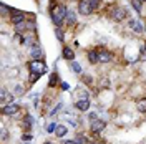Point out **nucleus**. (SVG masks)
Segmentation results:
<instances>
[{
    "label": "nucleus",
    "mask_w": 146,
    "mask_h": 144,
    "mask_svg": "<svg viewBox=\"0 0 146 144\" xmlns=\"http://www.w3.org/2000/svg\"><path fill=\"white\" fill-rule=\"evenodd\" d=\"M22 42H23V45L32 46L33 43H35V38H33V35H23V38H22Z\"/></svg>",
    "instance_id": "18"
},
{
    "label": "nucleus",
    "mask_w": 146,
    "mask_h": 144,
    "mask_svg": "<svg viewBox=\"0 0 146 144\" xmlns=\"http://www.w3.org/2000/svg\"><path fill=\"white\" fill-rule=\"evenodd\" d=\"M18 109H20L18 104L10 103V104H7V106H3V108H2V113H3L5 116H13V114H17V113H18Z\"/></svg>",
    "instance_id": "5"
},
{
    "label": "nucleus",
    "mask_w": 146,
    "mask_h": 144,
    "mask_svg": "<svg viewBox=\"0 0 146 144\" xmlns=\"http://www.w3.org/2000/svg\"><path fill=\"white\" fill-rule=\"evenodd\" d=\"M40 76H42V75H38V73H30V83H35Z\"/></svg>",
    "instance_id": "24"
},
{
    "label": "nucleus",
    "mask_w": 146,
    "mask_h": 144,
    "mask_svg": "<svg viewBox=\"0 0 146 144\" xmlns=\"http://www.w3.org/2000/svg\"><path fill=\"white\" fill-rule=\"evenodd\" d=\"M129 2H131V5H133V9L136 10L138 13H143V12H141V10H143V5H141L143 2H141V0H129Z\"/></svg>",
    "instance_id": "19"
},
{
    "label": "nucleus",
    "mask_w": 146,
    "mask_h": 144,
    "mask_svg": "<svg viewBox=\"0 0 146 144\" xmlns=\"http://www.w3.org/2000/svg\"><path fill=\"white\" fill-rule=\"evenodd\" d=\"M0 9H2V13H3V15H5V13H9V12H12V9H9L5 3H2V5H0Z\"/></svg>",
    "instance_id": "26"
},
{
    "label": "nucleus",
    "mask_w": 146,
    "mask_h": 144,
    "mask_svg": "<svg viewBox=\"0 0 146 144\" xmlns=\"http://www.w3.org/2000/svg\"><path fill=\"white\" fill-rule=\"evenodd\" d=\"M136 108L139 113H146V98H141L136 101Z\"/></svg>",
    "instance_id": "16"
},
{
    "label": "nucleus",
    "mask_w": 146,
    "mask_h": 144,
    "mask_svg": "<svg viewBox=\"0 0 146 144\" xmlns=\"http://www.w3.org/2000/svg\"><path fill=\"white\" fill-rule=\"evenodd\" d=\"M68 133V129H66V126H56V131H55V134H56V137H63L65 134Z\"/></svg>",
    "instance_id": "20"
},
{
    "label": "nucleus",
    "mask_w": 146,
    "mask_h": 144,
    "mask_svg": "<svg viewBox=\"0 0 146 144\" xmlns=\"http://www.w3.org/2000/svg\"><path fill=\"white\" fill-rule=\"evenodd\" d=\"M27 30H28V23L27 22H22V23H18V25H15V32L17 33H27Z\"/></svg>",
    "instance_id": "15"
},
{
    "label": "nucleus",
    "mask_w": 146,
    "mask_h": 144,
    "mask_svg": "<svg viewBox=\"0 0 146 144\" xmlns=\"http://www.w3.org/2000/svg\"><path fill=\"white\" fill-rule=\"evenodd\" d=\"M76 108L80 109V111H88L90 101H88V99H78V101H76Z\"/></svg>",
    "instance_id": "12"
},
{
    "label": "nucleus",
    "mask_w": 146,
    "mask_h": 144,
    "mask_svg": "<svg viewBox=\"0 0 146 144\" xmlns=\"http://www.w3.org/2000/svg\"><path fill=\"white\" fill-rule=\"evenodd\" d=\"M55 131H56V124H55V123H50V124L46 126V133L52 134V133H55Z\"/></svg>",
    "instance_id": "23"
},
{
    "label": "nucleus",
    "mask_w": 146,
    "mask_h": 144,
    "mask_svg": "<svg viewBox=\"0 0 146 144\" xmlns=\"http://www.w3.org/2000/svg\"><path fill=\"white\" fill-rule=\"evenodd\" d=\"M83 81H85L86 85H93V78H90L88 75H83Z\"/></svg>",
    "instance_id": "27"
},
{
    "label": "nucleus",
    "mask_w": 146,
    "mask_h": 144,
    "mask_svg": "<svg viewBox=\"0 0 146 144\" xmlns=\"http://www.w3.org/2000/svg\"><path fill=\"white\" fill-rule=\"evenodd\" d=\"M72 70L75 73H82V66H80L78 63H72Z\"/></svg>",
    "instance_id": "25"
},
{
    "label": "nucleus",
    "mask_w": 146,
    "mask_h": 144,
    "mask_svg": "<svg viewBox=\"0 0 146 144\" xmlns=\"http://www.w3.org/2000/svg\"><path fill=\"white\" fill-rule=\"evenodd\" d=\"M55 35H56V38L62 42V40H65V35H63V32H62V28L60 27H56L55 28Z\"/></svg>",
    "instance_id": "22"
},
{
    "label": "nucleus",
    "mask_w": 146,
    "mask_h": 144,
    "mask_svg": "<svg viewBox=\"0 0 146 144\" xmlns=\"http://www.w3.org/2000/svg\"><path fill=\"white\" fill-rule=\"evenodd\" d=\"M128 15L126 9H123V7H113L111 12H110V17L113 18V20H116V22H121V20H125Z\"/></svg>",
    "instance_id": "2"
},
{
    "label": "nucleus",
    "mask_w": 146,
    "mask_h": 144,
    "mask_svg": "<svg viewBox=\"0 0 146 144\" xmlns=\"http://www.w3.org/2000/svg\"><path fill=\"white\" fill-rule=\"evenodd\" d=\"M98 2H100V0H90V3H91V7H93V10L98 7Z\"/></svg>",
    "instance_id": "29"
},
{
    "label": "nucleus",
    "mask_w": 146,
    "mask_h": 144,
    "mask_svg": "<svg viewBox=\"0 0 146 144\" xmlns=\"http://www.w3.org/2000/svg\"><path fill=\"white\" fill-rule=\"evenodd\" d=\"M76 143L78 144H85L86 143V137H83V136H76Z\"/></svg>",
    "instance_id": "28"
},
{
    "label": "nucleus",
    "mask_w": 146,
    "mask_h": 144,
    "mask_svg": "<svg viewBox=\"0 0 146 144\" xmlns=\"http://www.w3.org/2000/svg\"><path fill=\"white\" fill-rule=\"evenodd\" d=\"M88 60H90V63L91 65H95V63H100L98 61V52H88Z\"/></svg>",
    "instance_id": "17"
},
{
    "label": "nucleus",
    "mask_w": 146,
    "mask_h": 144,
    "mask_svg": "<svg viewBox=\"0 0 146 144\" xmlns=\"http://www.w3.org/2000/svg\"><path fill=\"white\" fill-rule=\"evenodd\" d=\"M75 22H76V15H75V12L68 10L66 18H65V23H66V25H75Z\"/></svg>",
    "instance_id": "14"
},
{
    "label": "nucleus",
    "mask_w": 146,
    "mask_h": 144,
    "mask_svg": "<svg viewBox=\"0 0 146 144\" xmlns=\"http://www.w3.org/2000/svg\"><path fill=\"white\" fill-rule=\"evenodd\" d=\"M60 86H62V90H68V88H70L68 83H60Z\"/></svg>",
    "instance_id": "32"
},
{
    "label": "nucleus",
    "mask_w": 146,
    "mask_h": 144,
    "mask_svg": "<svg viewBox=\"0 0 146 144\" xmlns=\"http://www.w3.org/2000/svg\"><path fill=\"white\" fill-rule=\"evenodd\" d=\"M145 50H146V40H145Z\"/></svg>",
    "instance_id": "34"
},
{
    "label": "nucleus",
    "mask_w": 146,
    "mask_h": 144,
    "mask_svg": "<svg viewBox=\"0 0 146 144\" xmlns=\"http://www.w3.org/2000/svg\"><path fill=\"white\" fill-rule=\"evenodd\" d=\"M111 53L110 52H106V50H100L98 52V61L100 63H108V61H111Z\"/></svg>",
    "instance_id": "7"
},
{
    "label": "nucleus",
    "mask_w": 146,
    "mask_h": 144,
    "mask_svg": "<svg viewBox=\"0 0 146 144\" xmlns=\"http://www.w3.org/2000/svg\"><path fill=\"white\" fill-rule=\"evenodd\" d=\"M30 55H32V58H33V60H42V58H43V52H42V48H36V46L32 48Z\"/></svg>",
    "instance_id": "13"
},
{
    "label": "nucleus",
    "mask_w": 146,
    "mask_h": 144,
    "mask_svg": "<svg viewBox=\"0 0 146 144\" xmlns=\"http://www.w3.org/2000/svg\"><path fill=\"white\" fill-rule=\"evenodd\" d=\"M129 27H131V30H133L135 33H143V32H145V27H143L141 22H138V20H131V22H129Z\"/></svg>",
    "instance_id": "9"
},
{
    "label": "nucleus",
    "mask_w": 146,
    "mask_h": 144,
    "mask_svg": "<svg viewBox=\"0 0 146 144\" xmlns=\"http://www.w3.org/2000/svg\"><path fill=\"white\" fill-rule=\"evenodd\" d=\"M63 58L65 60H68V61H73V60H75V52H73L72 48H68V46H65L63 48Z\"/></svg>",
    "instance_id": "11"
},
{
    "label": "nucleus",
    "mask_w": 146,
    "mask_h": 144,
    "mask_svg": "<svg viewBox=\"0 0 146 144\" xmlns=\"http://www.w3.org/2000/svg\"><path fill=\"white\" fill-rule=\"evenodd\" d=\"M45 144H53V143H45Z\"/></svg>",
    "instance_id": "36"
},
{
    "label": "nucleus",
    "mask_w": 146,
    "mask_h": 144,
    "mask_svg": "<svg viewBox=\"0 0 146 144\" xmlns=\"http://www.w3.org/2000/svg\"><path fill=\"white\" fill-rule=\"evenodd\" d=\"M141 2H146V0H141Z\"/></svg>",
    "instance_id": "37"
},
{
    "label": "nucleus",
    "mask_w": 146,
    "mask_h": 144,
    "mask_svg": "<svg viewBox=\"0 0 146 144\" xmlns=\"http://www.w3.org/2000/svg\"><path fill=\"white\" fill-rule=\"evenodd\" d=\"M30 139H32L30 134H22V141H30Z\"/></svg>",
    "instance_id": "30"
},
{
    "label": "nucleus",
    "mask_w": 146,
    "mask_h": 144,
    "mask_svg": "<svg viewBox=\"0 0 146 144\" xmlns=\"http://www.w3.org/2000/svg\"><path fill=\"white\" fill-rule=\"evenodd\" d=\"M88 144H96V143H88Z\"/></svg>",
    "instance_id": "35"
},
{
    "label": "nucleus",
    "mask_w": 146,
    "mask_h": 144,
    "mask_svg": "<svg viewBox=\"0 0 146 144\" xmlns=\"http://www.w3.org/2000/svg\"><path fill=\"white\" fill-rule=\"evenodd\" d=\"M0 99H2V108H3V106H7V104H10V103H12V99H13V96H12V94H9V93H7L5 90H2Z\"/></svg>",
    "instance_id": "10"
},
{
    "label": "nucleus",
    "mask_w": 146,
    "mask_h": 144,
    "mask_svg": "<svg viewBox=\"0 0 146 144\" xmlns=\"http://www.w3.org/2000/svg\"><path fill=\"white\" fill-rule=\"evenodd\" d=\"M78 12H80L82 15H90L91 12H93V7H91L90 0H80V3H78Z\"/></svg>",
    "instance_id": "4"
},
{
    "label": "nucleus",
    "mask_w": 146,
    "mask_h": 144,
    "mask_svg": "<svg viewBox=\"0 0 146 144\" xmlns=\"http://www.w3.org/2000/svg\"><path fill=\"white\" fill-rule=\"evenodd\" d=\"M10 22H12V25H18V23L25 22V13L23 12H18V13L10 15Z\"/></svg>",
    "instance_id": "8"
},
{
    "label": "nucleus",
    "mask_w": 146,
    "mask_h": 144,
    "mask_svg": "<svg viewBox=\"0 0 146 144\" xmlns=\"http://www.w3.org/2000/svg\"><path fill=\"white\" fill-rule=\"evenodd\" d=\"M22 93H23V91H22V86H17V88H15V94H22Z\"/></svg>",
    "instance_id": "31"
},
{
    "label": "nucleus",
    "mask_w": 146,
    "mask_h": 144,
    "mask_svg": "<svg viewBox=\"0 0 146 144\" xmlns=\"http://www.w3.org/2000/svg\"><path fill=\"white\" fill-rule=\"evenodd\" d=\"M56 83H58V75L56 73H52L50 75V80H48V86L53 88V86H56Z\"/></svg>",
    "instance_id": "21"
},
{
    "label": "nucleus",
    "mask_w": 146,
    "mask_h": 144,
    "mask_svg": "<svg viewBox=\"0 0 146 144\" xmlns=\"http://www.w3.org/2000/svg\"><path fill=\"white\" fill-rule=\"evenodd\" d=\"M66 13H68V10H66V7H65V5H55L53 9L50 10L52 20H53V23L56 25V27H60V25L65 22Z\"/></svg>",
    "instance_id": "1"
},
{
    "label": "nucleus",
    "mask_w": 146,
    "mask_h": 144,
    "mask_svg": "<svg viewBox=\"0 0 146 144\" xmlns=\"http://www.w3.org/2000/svg\"><path fill=\"white\" fill-rule=\"evenodd\" d=\"M63 144H78V143H76V141H65Z\"/></svg>",
    "instance_id": "33"
},
{
    "label": "nucleus",
    "mask_w": 146,
    "mask_h": 144,
    "mask_svg": "<svg viewBox=\"0 0 146 144\" xmlns=\"http://www.w3.org/2000/svg\"><path fill=\"white\" fill-rule=\"evenodd\" d=\"M105 126H106V123L103 121V119H93L91 121V131H95V133H101L103 129H105Z\"/></svg>",
    "instance_id": "6"
},
{
    "label": "nucleus",
    "mask_w": 146,
    "mask_h": 144,
    "mask_svg": "<svg viewBox=\"0 0 146 144\" xmlns=\"http://www.w3.org/2000/svg\"><path fill=\"white\" fill-rule=\"evenodd\" d=\"M28 70H30V73H38V75H43V73L46 71V66H45V63H43L42 60H33L32 63L28 65Z\"/></svg>",
    "instance_id": "3"
}]
</instances>
